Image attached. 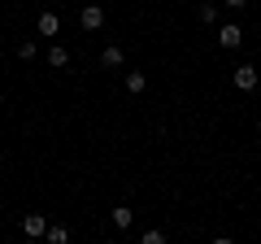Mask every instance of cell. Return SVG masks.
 Returning a JSON list of instances; mask_svg holds the SVG:
<instances>
[{
    "label": "cell",
    "mask_w": 261,
    "mask_h": 244,
    "mask_svg": "<svg viewBox=\"0 0 261 244\" xmlns=\"http://www.w3.org/2000/svg\"><path fill=\"white\" fill-rule=\"evenodd\" d=\"M79 27H83V31H100V27H105V9H100V5H83Z\"/></svg>",
    "instance_id": "1"
},
{
    "label": "cell",
    "mask_w": 261,
    "mask_h": 244,
    "mask_svg": "<svg viewBox=\"0 0 261 244\" xmlns=\"http://www.w3.org/2000/svg\"><path fill=\"white\" fill-rule=\"evenodd\" d=\"M257 83H261L257 66H235V87H240V92H252Z\"/></svg>",
    "instance_id": "2"
},
{
    "label": "cell",
    "mask_w": 261,
    "mask_h": 244,
    "mask_svg": "<svg viewBox=\"0 0 261 244\" xmlns=\"http://www.w3.org/2000/svg\"><path fill=\"white\" fill-rule=\"evenodd\" d=\"M218 44H222V48H240L244 44V31L235 27V22H226V27H218Z\"/></svg>",
    "instance_id": "3"
},
{
    "label": "cell",
    "mask_w": 261,
    "mask_h": 244,
    "mask_svg": "<svg viewBox=\"0 0 261 244\" xmlns=\"http://www.w3.org/2000/svg\"><path fill=\"white\" fill-rule=\"evenodd\" d=\"M35 31L44 39H53V35H61V18H57V13H39V22H35Z\"/></svg>",
    "instance_id": "4"
},
{
    "label": "cell",
    "mask_w": 261,
    "mask_h": 244,
    "mask_svg": "<svg viewBox=\"0 0 261 244\" xmlns=\"http://www.w3.org/2000/svg\"><path fill=\"white\" fill-rule=\"evenodd\" d=\"M22 231H27V235H44V231H48L44 214H27V218H22Z\"/></svg>",
    "instance_id": "5"
},
{
    "label": "cell",
    "mask_w": 261,
    "mask_h": 244,
    "mask_svg": "<svg viewBox=\"0 0 261 244\" xmlns=\"http://www.w3.org/2000/svg\"><path fill=\"white\" fill-rule=\"evenodd\" d=\"M100 66H105V70H118V66H122V48H118V44H109V48L100 53Z\"/></svg>",
    "instance_id": "6"
},
{
    "label": "cell",
    "mask_w": 261,
    "mask_h": 244,
    "mask_svg": "<svg viewBox=\"0 0 261 244\" xmlns=\"http://www.w3.org/2000/svg\"><path fill=\"white\" fill-rule=\"evenodd\" d=\"M109 218H113V227H118V231H130V218H135V214H130V205H118Z\"/></svg>",
    "instance_id": "7"
},
{
    "label": "cell",
    "mask_w": 261,
    "mask_h": 244,
    "mask_svg": "<svg viewBox=\"0 0 261 244\" xmlns=\"http://www.w3.org/2000/svg\"><path fill=\"white\" fill-rule=\"evenodd\" d=\"M48 66H57V70H61V66H70V53H65L61 44H53V48H48Z\"/></svg>",
    "instance_id": "8"
},
{
    "label": "cell",
    "mask_w": 261,
    "mask_h": 244,
    "mask_svg": "<svg viewBox=\"0 0 261 244\" xmlns=\"http://www.w3.org/2000/svg\"><path fill=\"white\" fill-rule=\"evenodd\" d=\"M44 240H48V244H65V240H70V231H65V227H48Z\"/></svg>",
    "instance_id": "9"
},
{
    "label": "cell",
    "mask_w": 261,
    "mask_h": 244,
    "mask_svg": "<svg viewBox=\"0 0 261 244\" xmlns=\"http://www.w3.org/2000/svg\"><path fill=\"white\" fill-rule=\"evenodd\" d=\"M144 83H148V79H144L140 70H130V75H126V92H144Z\"/></svg>",
    "instance_id": "10"
},
{
    "label": "cell",
    "mask_w": 261,
    "mask_h": 244,
    "mask_svg": "<svg viewBox=\"0 0 261 244\" xmlns=\"http://www.w3.org/2000/svg\"><path fill=\"white\" fill-rule=\"evenodd\" d=\"M200 22L214 27V22H218V5H200Z\"/></svg>",
    "instance_id": "11"
},
{
    "label": "cell",
    "mask_w": 261,
    "mask_h": 244,
    "mask_svg": "<svg viewBox=\"0 0 261 244\" xmlns=\"http://www.w3.org/2000/svg\"><path fill=\"white\" fill-rule=\"evenodd\" d=\"M35 53H39V48L31 44V39H27V44H18V57H22V61H35Z\"/></svg>",
    "instance_id": "12"
},
{
    "label": "cell",
    "mask_w": 261,
    "mask_h": 244,
    "mask_svg": "<svg viewBox=\"0 0 261 244\" xmlns=\"http://www.w3.org/2000/svg\"><path fill=\"white\" fill-rule=\"evenodd\" d=\"M222 5H231V9H244V5H248V0H222Z\"/></svg>",
    "instance_id": "13"
},
{
    "label": "cell",
    "mask_w": 261,
    "mask_h": 244,
    "mask_svg": "<svg viewBox=\"0 0 261 244\" xmlns=\"http://www.w3.org/2000/svg\"><path fill=\"white\" fill-rule=\"evenodd\" d=\"M257 87H261V83H257Z\"/></svg>",
    "instance_id": "14"
}]
</instances>
